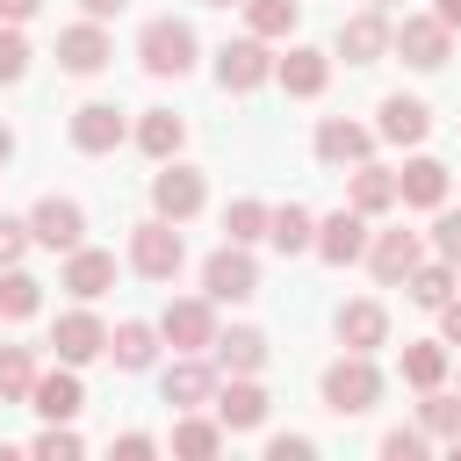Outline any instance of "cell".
Returning <instances> with one entry per match:
<instances>
[{"label": "cell", "mask_w": 461, "mask_h": 461, "mask_svg": "<svg viewBox=\"0 0 461 461\" xmlns=\"http://www.w3.org/2000/svg\"><path fill=\"white\" fill-rule=\"evenodd\" d=\"M137 58H144V72H151V79H180V72H194V29H187V22H173V14H158V22H144Z\"/></svg>", "instance_id": "cell-1"}, {"label": "cell", "mask_w": 461, "mask_h": 461, "mask_svg": "<svg viewBox=\"0 0 461 461\" xmlns=\"http://www.w3.org/2000/svg\"><path fill=\"white\" fill-rule=\"evenodd\" d=\"M50 346H58V360H72V367H86L94 353H108V331H101V317H94V310H72V317H58V331H50Z\"/></svg>", "instance_id": "cell-11"}, {"label": "cell", "mask_w": 461, "mask_h": 461, "mask_svg": "<svg viewBox=\"0 0 461 461\" xmlns=\"http://www.w3.org/2000/svg\"><path fill=\"white\" fill-rule=\"evenodd\" d=\"M22 245H29V223H7V216H0V267H14Z\"/></svg>", "instance_id": "cell-42"}, {"label": "cell", "mask_w": 461, "mask_h": 461, "mask_svg": "<svg viewBox=\"0 0 461 461\" xmlns=\"http://www.w3.org/2000/svg\"><path fill=\"white\" fill-rule=\"evenodd\" d=\"M202 288H209V303H245V295H259V267H252V252H245V245L209 252Z\"/></svg>", "instance_id": "cell-6"}, {"label": "cell", "mask_w": 461, "mask_h": 461, "mask_svg": "<svg viewBox=\"0 0 461 461\" xmlns=\"http://www.w3.org/2000/svg\"><path fill=\"white\" fill-rule=\"evenodd\" d=\"M36 7H43V0H0V22H29Z\"/></svg>", "instance_id": "cell-46"}, {"label": "cell", "mask_w": 461, "mask_h": 461, "mask_svg": "<svg viewBox=\"0 0 461 461\" xmlns=\"http://www.w3.org/2000/svg\"><path fill=\"white\" fill-rule=\"evenodd\" d=\"M267 238H274L281 252H310V245H317V223H310V209H295V202H288V209H274Z\"/></svg>", "instance_id": "cell-31"}, {"label": "cell", "mask_w": 461, "mask_h": 461, "mask_svg": "<svg viewBox=\"0 0 461 461\" xmlns=\"http://www.w3.org/2000/svg\"><path fill=\"white\" fill-rule=\"evenodd\" d=\"M151 209H158L166 223H187V216L202 209V173H187V166H166V173L151 180Z\"/></svg>", "instance_id": "cell-9"}, {"label": "cell", "mask_w": 461, "mask_h": 461, "mask_svg": "<svg viewBox=\"0 0 461 461\" xmlns=\"http://www.w3.org/2000/svg\"><path fill=\"white\" fill-rule=\"evenodd\" d=\"M79 7H86V14H94V22H108V14H122V7H130V0H79Z\"/></svg>", "instance_id": "cell-47"}, {"label": "cell", "mask_w": 461, "mask_h": 461, "mask_svg": "<svg viewBox=\"0 0 461 461\" xmlns=\"http://www.w3.org/2000/svg\"><path fill=\"white\" fill-rule=\"evenodd\" d=\"M425 130H432L425 101H411V94H389V101H382V137H389V144H425Z\"/></svg>", "instance_id": "cell-24"}, {"label": "cell", "mask_w": 461, "mask_h": 461, "mask_svg": "<svg viewBox=\"0 0 461 461\" xmlns=\"http://www.w3.org/2000/svg\"><path fill=\"white\" fill-rule=\"evenodd\" d=\"M447 36H454V29H447L439 14H403V22L389 29V43L403 50V65H418V72H439V65H447Z\"/></svg>", "instance_id": "cell-4"}, {"label": "cell", "mask_w": 461, "mask_h": 461, "mask_svg": "<svg viewBox=\"0 0 461 461\" xmlns=\"http://www.w3.org/2000/svg\"><path fill=\"white\" fill-rule=\"evenodd\" d=\"M418 418H425V432H432V439H461V403H454V396H425V411H418Z\"/></svg>", "instance_id": "cell-37"}, {"label": "cell", "mask_w": 461, "mask_h": 461, "mask_svg": "<svg viewBox=\"0 0 461 461\" xmlns=\"http://www.w3.org/2000/svg\"><path fill=\"white\" fill-rule=\"evenodd\" d=\"M108 58H115V50H108V36H101V22H94V14H86L79 29H65V36H58V65H65V72H79V79H86V72H101Z\"/></svg>", "instance_id": "cell-13"}, {"label": "cell", "mask_w": 461, "mask_h": 461, "mask_svg": "<svg viewBox=\"0 0 461 461\" xmlns=\"http://www.w3.org/2000/svg\"><path fill=\"white\" fill-rule=\"evenodd\" d=\"M36 389V360L29 346H0V396H29Z\"/></svg>", "instance_id": "cell-36"}, {"label": "cell", "mask_w": 461, "mask_h": 461, "mask_svg": "<svg viewBox=\"0 0 461 461\" xmlns=\"http://www.w3.org/2000/svg\"><path fill=\"white\" fill-rule=\"evenodd\" d=\"M180 137H187V122H180L173 108H144V122H137V144H144L151 158H173V151H180Z\"/></svg>", "instance_id": "cell-26"}, {"label": "cell", "mask_w": 461, "mask_h": 461, "mask_svg": "<svg viewBox=\"0 0 461 461\" xmlns=\"http://www.w3.org/2000/svg\"><path fill=\"white\" fill-rule=\"evenodd\" d=\"M22 72H29V43H22V29L7 22V29H0V86H14Z\"/></svg>", "instance_id": "cell-38"}, {"label": "cell", "mask_w": 461, "mask_h": 461, "mask_svg": "<svg viewBox=\"0 0 461 461\" xmlns=\"http://www.w3.org/2000/svg\"><path fill=\"white\" fill-rule=\"evenodd\" d=\"M158 331L173 339V353H209V346H216V317H209V303H202V295H187V303H166Z\"/></svg>", "instance_id": "cell-8"}, {"label": "cell", "mask_w": 461, "mask_h": 461, "mask_svg": "<svg viewBox=\"0 0 461 461\" xmlns=\"http://www.w3.org/2000/svg\"><path fill=\"white\" fill-rule=\"evenodd\" d=\"M151 447H158V439H144V432H122V439H115V454H122V461H144Z\"/></svg>", "instance_id": "cell-45"}, {"label": "cell", "mask_w": 461, "mask_h": 461, "mask_svg": "<svg viewBox=\"0 0 461 461\" xmlns=\"http://www.w3.org/2000/svg\"><path fill=\"white\" fill-rule=\"evenodd\" d=\"M216 418H223V432H252V425L267 418V389H259L252 375H230V382L216 389Z\"/></svg>", "instance_id": "cell-12"}, {"label": "cell", "mask_w": 461, "mask_h": 461, "mask_svg": "<svg viewBox=\"0 0 461 461\" xmlns=\"http://www.w3.org/2000/svg\"><path fill=\"white\" fill-rule=\"evenodd\" d=\"M29 396H36V411H43L50 425L79 418V403H86V396H79V375H72V360H65L58 375H36V389H29Z\"/></svg>", "instance_id": "cell-18"}, {"label": "cell", "mask_w": 461, "mask_h": 461, "mask_svg": "<svg viewBox=\"0 0 461 461\" xmlns=\"http://www.w3.org/2000/svg\"><path fill=\"white\" fill-rule=\"evenodd\" d=\"M382 50H389V22H382L375 7L353 14V22H339V58H346V65H375Z\"/></svg>", "instance_id": "cell-15"}, {"label": "cell", "mask_w": 461, "mask_h": 461, "mask_svg": "<svg viewBox=\"0 0 461 461\" xmlns=\"http://www.w3.org/2000/svg\"><path fill=\"white\" fill-rule=\"evenodd\" d=\"M72 144H79V151H115V144H122V115H115L108 101H86V108L72 115Z\"/></svg>", "instance_id": "cell-19"}, {"label": "cell", "mask_w": 461, "mask_h": 461, "mask_svg": "<svg viewBox=\"0 0 461 461\" xmlns=\"http://www.w3.org/2000/svg\"><path fill=\"white\" fill-rule=\"evenodd\" d=\"M36 288H43V281H29L22 267H7V274H0V317H36V303H43Z\"/></svg>", "instance_id": "cell-34"}, {"label": "cell", "mask_w": 461, "mask_h": 461, "mask_svg": "<svg viewBox=\"0 0 461 461\" xmlns=\"http://www.w3.org/2000/svg\"><path fill=\"white\" fill-rule=\"evenodd\" d=\"M274 79H281L288 94H303V101H310V94H324V79H331V58H324V50H288V58L274 65Z\"/></svg>", "instance_id": "cell-23"}, {"label": "cell", "mask_w": 461, "mask_h": 461, "mask_svg": "<svg viewBox=\"0 0 461 461\" xmlns=\"http://www.w3.org/2000/svg\"><path fill=\"white\" fill-rule=\"evenodd\" d=\"M367 267H375V281H403V274L418 267V238H411V230H382V238L367 245Z\"/></svg>", "instance_id": "cell-25"}, {"label": "cell", "mask_w": 461, "mask_h": 461, "mask_svg": "<svg viewBox=\"0 0 461 461\" xmlns=\"http://www.w3.org/2000/svg\"><path fill=\"white\" fill-rule=\"evenodd\" d=\"M216 447H223V418H180V425H173V454L209 461Z\"/></svg>", "instance_id": "cell-30"}, {"label": "cell", "mask_w": 461, "mask_h": 461, "mask_svg": "<svg viewBox=\"0 0 461 461\" xmlns=\"http://www.w3.org/2000/svg\"><path fill=\"white\" fill-rule=\"evenodd\" d=\"M396 202H411V209H439V202H447V166H439V158H411V166L396 173Z\"/></svg>", "instance_id": "cell-17"}, {"label": "cell", "mask_w": 461, "mask_h": 461, "mask_svg": "<svg viewBox=\"0 0 461 461\" xmlns=\"http://www.w3.org/2000/svg\"><path fill=\"white\" fill-rule=\"evenodd\" d=\"M389 202H396V173H382V166L360 158V166H353V209H360V216H382Z\"/></svg>", "instance_id": "cell-27"}, {"label": "cell", "mask_w": 461, "mask_h": 461, "mask_svg": "<svg viewBox=\"0 0 461 461\" xmlns=\"http://www.w3.org/2000/svg\"><path fill=\"white\" fill-rule=\"evenodd\" d=\"M339 339H346V353H375V346L389 339L382 303H346V310H339Z\"/></svg>", "instance_id": "cell-21"}, {"label": "cell", "mask_w": 461, "mask_h": 461, "mask_svg": "<svg viewBox=\"0 0 461 461\" xmlns=\"http://www.w3.org/2000/svg\"><path fill=\"white\" fill-rule=\"evenodd\" d=\"M180 259H187V245H180V230H173L166 216H151V223L130 230V267H137L144 281H173Z\"/></svg>", "instance_id": "cell-3"}, {"label": "cell", "mask_w": 461, "mask_h": 461, "mask_svg": "<svg viewBox=\"0 0 461 461\" xmlns=\"http://www.w3.org/2000/svg\"><path fill=\"white\" fill-rule=\"evenodd\" d=\"M367 144H375V137H367L360 122H339V115H331V122H317V158H324V166H360V158H367Z\"/></svg>", "instance_id": "cell-20"}, {"label": "cell", "mask_w": 461, "mask_h": 461, "mask_svg": "<svg viewBox=\"0 0 461 461\" xmlns=\"http://www.w3.org/2000/svg\"><path fill=\"white\" fill-rule=\"evenodd\" d=\"M375 7H389V0H375Z\"/></svg>", "instance_id": "cell-51"}, {"label": "cell", "mask_w": 461, "mask_h": 461, "mask_svg": "<svg viewBox=\"0 0 461 461\" xmlns=\"http://www.w3.org/2000/svg\"><path fill=\"white\" fill-rule=\"evenodd\" d=\"M375 396H382V375H375V360H367V353H346V360H331V367H324V403H331L339 418L375 411Z\"/></svg>", "instance_id": "cell-2"}, {"label": "cell", "mask_w": 461, "mask_h": 461, "mask_svg": "<svg viewBox=\"0 0 461 461\" xmlns=\"http://www.w3.org/2000/svg\"><path fill=\"white\" fill-rule=\"evenodd\" d=\"M432 14H439L447 29H461V0H432Z\"/></svg>", "instance_id": "cell-48"}, {"label": "cell", "mask_w": 461, "mask_h": 461, "mask_svg": "<svg viewBox=\"0 0 461 461\" xmlns=\"http://www.w3.org/2000/svg\"><path fill=\"white\" fill-rule=\"evenodd\" d=\"M209 353H216V367H223V375H259V367H267V339H259L252 324L223 331V339H216Z\"/></svg>", "instance_id": "cell-22"}, {"label": "cell", "mask_w": 461, "mask_h": 461, "mask_svg": "<svg viewBox=\"0 0 461 461\" xmlns=\"http://www.w3.org/2000/svg\"><path fill=\"white\" fill-rule=\"evenodd\" d=\"M382 454H389V461H418V454H425V432H403V425H396V432H382Z\"/></svg>", "instance_id": "cell-41"}, {"label": "cell", "mask_w": 461, "mask_h": 461, "mask_svg": "<svg viewBox=\"0 0 461 461\" xmlns=\"http://www.w3.org/2000/svg\"><path fill=\"white\" fill-rule=\"evenodd\" d=\"M108 353H115V367H130V375H137V367H151L158 331H151V324H115V331H108Z\"/></svg>", "instance_id": "cell-28"}, {"label": "cell", "mask_w": 461, "mask_h": 461, "mask_svg": "<svg viewBox=\"0 0 461 461\" xmlns=\"http://www.w3.org/2000/svg\"><path fill=\"white\" fill-rule=\"evenodd\" d=\"M7 158H14V130L0 122V166H7Z\"/></svg>", "instance_id": "cell-49"}, {"label": "cell", "mask_w": 461, "mask_h": 461, "mask_svg": "<svg viewBox=\"0 0 461 461\" xmlns=\"http://www.w3.org/2000/svg\"><path fill=\"white\" fill-rule=\"evenodd\" d=\"M216 79H223V94H252V86H267V79H274L267 36H238V43H223V50H216Z\"/></svg>", "instance_id": "cell-5"}, {"label": "cell", "mask_w": 461, "mask_h": 461, "mask_svg": "<svg viewBox=\"0 0 461 461\" xmlns=\"http://www.w3.org/2000/svg\"><path fill=\"white\" fill-rule=\"evenodd\" d=\"M317 252H324L331 267H353V259L367 252V216H360V209L324 216V223H317Z\"/></svg>", "instance_id": "cell-10"}, {"label": "cell", "mask_w": 461, "mask_h": 461, "mask_svg": "<svg viewBox=\"0 0 461 461\" xmlns=\"http://www.w3.org/2000/svg\"><path fill=\"white\" fill-rule=\"evenodd\" d=\"M65 288H72L79 303L108 295V288H115V252H86V245H72V259H65Z\"/></svg>", "instance_id": "cell-16"}, {"label": "cell", "mask_w": 461, "mask_h": 461, "mask_svg": "<svg viewBox=\"0 0 461 461\" xmlns=\"http://www.w3.org/2000/svg\"><path fill=\"white\" fill-rule=\"evenodd\" d=\"M267 454H274V461H303V454H310V439H295V432H281V439H267Z\"/></svg>", "instance_id": "cell-43"}, {"label": "cell", "mask_w": 461, "mask_h": 461, "mask_svg": "<svg viewBox=\"0 0 461 461\" xmlns=\"http://www.w3.org/2000/svg\"><path fill=\"white\" fill-rule=\"evenodd\" d=\"M403 288H411V303H425V310H439V303L454 295V259H439V267H425V259H418V267L403 274Z\"/></svg>", "instance_id": "cell-29"}, {"label": "cell", "mask_w": 461, "mask_h": 461, "mask_svg": "<svg viewBox=\"0 0 461 461\" xmlns=\"http://www.w3.org/2000/svg\"><path fill=\"white\" fill-rule=\"evenodd\" d=\"M295 0H245V22H252V36H288L295 29Z\"/></svg>", "instance_id": "cell-35"}, {"label": "cell", "mask_w": 461, "mask_h": 461, "mask_svg": "<svg viewBox=\"0 0 461 461\" xmlns=\"http://www.w3.org/2000/svg\"><path fill=\"white\" fill-rule=\"evenodd\" d=\"M267 223H274V209H267V202H230V209H223V230H230V245H252V238H267Z\"/></svg>", "instance_id": "cell-32"}, {"label": "cell", "mask_w": 461, "mask_h": 461, "mask_svg": "<svg viewBox=\"0 0 461 461\" xmlns=\"http://www.w3.org/2000/svg\"><path fill=\"white\" fill-rule=\"evenodd\" d=\"M209 396H216V367L194 360V353H180V360L166 367V403H173V411H194V403H209Z\"/></svg>", "instance_id": "cell-14"}, {"label": "cell", "mask_w": 461, "mask_h": 461, "mask_svg": "<svg viewBox=\"0 0 461 461\" xmlns=\"http://www.w3.org/2000/svg\"><path fill=\"white\" fill-rule=\"evenodd\" d=\"M432 245H439V259H454V267H461V209H447V216L432 223Z\"/></svg>", "instance_id": "cell-40"}, {"label": "cell", "mask_w": 461, "mask_h": 461, "mask_svg": "<svg viewBox=\"0 0 461 461\" xmlns=\"http://www.w3.org/2000/svg\"><path fill=\"white\" fill-rule=\"evenodd\" d=\"M439 331H447V346H461V295L439 303Z\"/></svg>", "instance_id": "cell-44"}, {"label": "cell", "mask_w": 461, "mask_h": 461, "mask_svg": "<svg viewBox=\"0 0 461 461\" xmlns=\"http://www.w3.org/2000/svg\"><path fill=\"white\" fill-rule=\"evenodd\" d=\"M447 375V346H403V382L411 389H439Z\"/></svg>", "instance_id": "cell-33"}, {"label": "cell", "mask_w": 461, "mask_h": 461, "mask_svg": "<svg viewBox=\"0 0 461 461\" xmlns=\"http://www.w3.org/2000/svg\"><path fill=\"white\" fill-rule=\"evenodd\" d=\"M79 230H86V209H79V202H65V194H43V202H36V216H29V238H36V245H50V252H72V245H79Z\"/></svg>", "instance_id": "cell-7"}, {"label": "cell", "mask_w": 461, "mask_h": 461, "mask_svg": "<svg viewBox=\"0 0 461 461\" xmlns=\"http://www.w3.org/2000/svg\"><path fill=\"white\" fill-rule=\"evenodd\" d=\"M36 454L65 461V454H79V432H72V425H43V432H36Z\"/></svg>", "instance_id": "cell-39"}, {"label": "cell", "mask_w": 461, "mask_h": 461, "mask_svg": "<svg viewBox=\"0 0 461 461\" xmlns=\"http://www.w3.org/2000/svg\"><path fill=\"white\" fill-rule=\"evenodd\" d=\"M209 7H245V0H209Z\"/></svg>", "instance_id": "cell-50"}]
</instances>
